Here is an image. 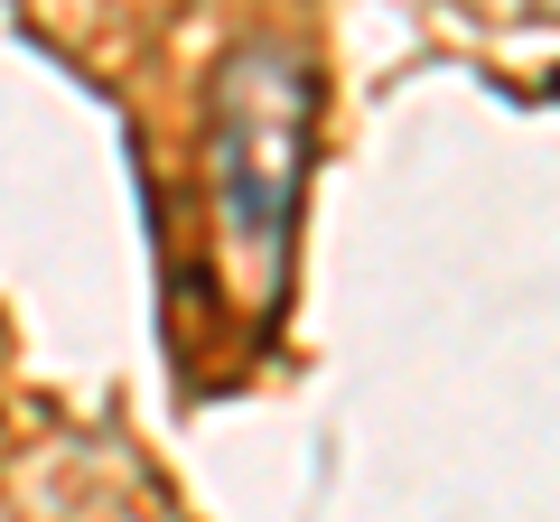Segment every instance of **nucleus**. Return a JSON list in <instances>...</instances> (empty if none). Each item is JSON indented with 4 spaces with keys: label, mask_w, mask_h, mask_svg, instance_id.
<instances>
[{
    "label": "nucleus",
    "mask_w": 560,
    "mask_h": 522,
    "mask_svg": "<svg viewBox=\"0 0 560 522\" xmlns=\"http://www.w3.org/2000/svg\"><path fill=\"white\" fill-rule=\"evenodd\" d=\"M308 112H318V84L308 57L280 38H243L215 66V112H206V141H215V205L234 252L271 261L290 242L308 187Z\"/></svg>",
    "instance_id": "1"
}]
</instances>
